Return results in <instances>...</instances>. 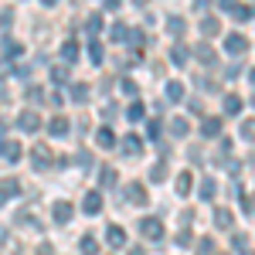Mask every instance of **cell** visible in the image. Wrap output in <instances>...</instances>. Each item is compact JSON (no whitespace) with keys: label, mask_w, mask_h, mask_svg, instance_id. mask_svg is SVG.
<instances>
[{"label":"cell","mask_w":255,"mask_h":255,"mask_svg":"<svg viewBox=\"0 0 255 255\" xmlns=\"http://www.w3.org/2000/svg\"><path fill=\"white\" fill-rule=\"evenodd\" d=\"M232 221H235V215H232L228 208H218L215 211V225L218 228H232Z\"/></svg>","instance_id":"22"},{"label":"cell","mask_w":255,"mask_h":255,"mask_svg":"<svg viewBox=\"0 0 255 255\" xmlns=\"http://www.w3.org/2000/svg\"><path fill=\"white\" fill-rule=\"evenodd\" d=\"M245 215H255V194L245 197Z\"/></svg>","instance_id":"46"},{"label":"cell","mask_w":255,"mask_h":255,"mask_svg":"<svg viewBox=\"0 0 255 255\" xmlns=\"http://www.w3.org/2000/svg\"><path fill=\"white\" fill-rule=\"evenodd\" d=\"M232 17H235L238 24H245V20H252V17H255V7L242 3V7H235V10H232Z\"/></svg>","instance_id":"24"},{"label":"cell","mask_w":255,"mask_h":255,"mask_svg":"<svg viewBox=\"0 0 255 255\" xmlns=\"http://www.w3.org/2000/svg\"><path fill=\"white\" fill-rule=\"evenodd\" d=\"M197 255H215V238H204V242L197 245Z\"/></svg>","instance_id":"40"},{"label":"cell","mask_w":255,"mask_h":255,"mask_svg":"<svg viewBox=\"0 0 255 255\" xmlns=\"http://www.w3.org/2000/svg\"><path fill=\"white\" fill-rule=\"evenodd\" d=\"M245 238H249V235H242V232L232 238V249H235V252H242V255H249V242H245Z\"/></svg>","instance_id":"34"},{"label":"cell","mask_w":255,"mask_h":255,"mask_svg":"<svg viewBox=\"0 0 255 255\" xmlns=\"http://www.w3.org/2000/svg\"><path fill=\"white\" fill-rule=\"evenodd\" d=\"M177 245H180V249H184V245H191V232H187V228H180V235H177Z\"/></svg>","instance_id":"45"},{"label":"cell","mask_w":255,"mask_h":255,"mask_svg":"<svg viewBox=\"0 0 255 255\" xmlns=\"http://www.w3.org/2000/svg\"><path fill=\"white\" fill-rule=\"evenodd\" d=\"M51 157H55V153H51L44 143H38V146L31 150V163H34V170H44V167H51V163H55Z\"/></svg>","instance_id":"3"},{"label":"cell","mask_w":255,"mask_h":255,"mask_svg":"<svg viewBox=\"0 0 255 255\" xmlns=\"http://www.w3.org/2000/svg\"><path fill=\"white\" fill-rule=\"evenodd\" d=\"M218 3H221V7H225V10H235V7H238L235 0H218Z\"/></svg>","instance_id":"49"},{"label":"cell","mask_w":255,"mask_h":255,"mask_svg":"<svg viewBox=\"0 0 255 255\" xmlns=\"http://www.w3.org/2000/svg\"><path fill=\"white\" fill-rule=\"evenodd\" d=\"M187 58H191V51H187L184 44H174V48H170V61H174V65H180V68H184V65H187Z\"/></svg>","instance_id":"21"},{"label":"cell","mask_w":255,"mask_h":255,"mask_svg":"<svg viewBox=\"0 0 255 255\" xmlns=\"http://www.w3.org/2000/svg\"><path fill=\"white\" fill-rule=\"evenodd\" d=\"M17 126H20V133H38L41 129V116L34 113V109H24L17 116Z\"/></svg>","instance_id":"2"},{"label":"cell","mask_w":255,"mask_h":255,"mask_svg":"<svg viewBox=\"0 0 255 255\" xmlns=\"http://www.w3.org/2000/svg\"><path fill=\"white\" fill-rule=\"evenodd\" d=\"M79 252H82V255H99V242H96V235H82Z\"/></svg>","instance_id":"19"},{"label":"cell","mask_w":255,"mask_h":255,"mask_svg":"<svg viewBox=\"0 0 255 255\" xmlns=\"http://www.w3.org/2000/svg\"><path fill=\"white\" fill-rule=\"evenodd\" d=\"M3 55H7V58L20 55V44H17V41H3Z\"/></svg>","instance_id":"41"},{"label":"cell","mask_w":255,"mask_h":255,"mask_svg":"<svg viewBox=\"0 0 255 255\" xmlns=\"http://www.w3.org/2000/svg\"><path fill=\"white\" fill-rule=\"evenodd\" d=\"M123 197H126L129 204H136V208H143V204H146V191H143V184H129Z\"/></svg>","instance_id":"8"},{"label":"cell","mask_w":255,"mask_h":255,"mask_svg":"<svg viewBox=\"0 0 255 255\" xmlns=\"http://www.w3.org/2000/svg\"><path fill=\"white\" fill-rule=\"evenodd\" d=\"M0 157L7 160V163H17L20 157H24V150H20V143H14V139H7V146H3V153Z\"/></svg>","instance_id":"15"},{"label":"cell","mask_w":255,"mask_h":255,"mask_svg":"<svg viewBox=\"0 0 255 255\" xmlns=\"http://www.w3.org/2000/svg\"><path fill=\"white\" fill-rule=\"evenodd\" d=\"M160 133H163L160 119H150V123H146V136H150V139H160Z\"/></svg>","instance_id":"35"},{"label":"cell","mask_w":255,"mask_h":255,"mask_svg":"<svg viewBox=\"0 0 255 255\" xmlns=\"http://www.w3.org/2000/svg\"><path fill=\"white\" fill-rule=\"evenodd\" d=\"M99 184H102V187H113V184H116V167H102V170H99Z\"/></svg>","instance_id":"26"},{"label":"cell","mask_w":255,"mask_h":255,"mask_svg":"<svg viewBox=\"0 0 255 255\" xmlns=\"http://www.w3.org/2000/svg\"><path fill=\"white\" fill-rule=\"evenodd\" d=\"M194 55H197L201 65H218V55H215V48H211V44H197Z\"/></svg>","instance_id":"13"},{"label":"cell","mask_w":255,"mask_h":255,"mask_svg":"<svg viewBox=\"0 0 255 255\" xmlns=\"http://www.w3.org/2000/svg\"><path fill=\"white\" fill-rule=\"evenodd\" d=\"M184 27H187L184 17H167V31H170V34H184Z\"/></svg>","instance_id":"32"},{"label":"cell","mask_w":255,"mask_h":255,"mask_svg":"<svg viewBox=\"0 0 255 255\" xmlns=\"http://www.w3.org/2000/svg\"><path fill=\"white\" fill-rule=\"evenodd\" d=\"M238 75H242V65H228V68H225V79H228V82L238 79Z\"/></svg>","instance_id":"43"},{"label":"cell","mask_w":255,"mask_h":255,"mask_svg":"<svg viewBox=\"0 0 255 255\" xmlns=\"http://www.w3.org/2000/svg\"><path fill=\"white\" fill-rule=\"evenodd\" d=\"M249 255H255V252H249Z\"/></svg>","instance_id":"58"},{"label":"cell","mask_w":255,"mask_h":255,"mask_svg":"<svg viewBox=\"0 0 255 255\" xmlns=\"http://www.w3.org/2000/svg\"><path fill=\"white\" fill-rule=\"evenodd\" d=\"M96 143L102 146V150H109V146H116V136H113V129H109V126H102V129L96 133Z\"/></svg>","instance_id":"18"},{"label":"cell","mask_w":255,"mask_h":255,"mask_svg":"<svg viewBox=\"0 0 255 255\" xmlns=\"http://www.w3.org/2000/svg\"><path fill=\"white\" fill-rule=\"evenodd\" d=\"M218 31H221V24H218L215 17H204V20H201V34H204V38H215Z\"/></svg>","instance_id":"25"},{"label":"cell","mask_w":255,"mask_h":255,"mask_svg":"<svg viewBox=\"0 0 255 255\" xmlns=\"http://www.w3.org/2000/svg\"><path fill=\"white\" fill-rule=\"evenodd\" d=\"M119 146H123L126 157H139V153H143V139H139V136H123Z\"/></svg>","instance_id":"10"},{"label":"cell","mask_w":255,"mask_h":255,"mask_svg":"<svg viewBox=\"0 0 255 255\" xmlns=\"http://www.w3.org/2000/svg\"><path fill=\"white\" fill-rule=\"evenodd\" d=\"M242 139L255 143V123H252V119H245V123H242Z\"/></svg>","instance_id":"37"},{"label":"cell","mask_w":255,"mask_h":255,"mask_svg":"<svg viewBox=\"0 0 255 255\" xmlns=\"http://www.w3.org/2000/svg\"><path fill=\"white\" fill-rule=\"evenodd\" d=\"M252 106H255V96H252Z\"/></svg>","instance_id":"57"},{"label":"cell","mask_w":255,"mask_h":255,"mask_svg":"<svg viewBox=\"0 0 255 255\" xmlns=\"http://www.w3.org/2000/svg\"><path fill=\"white\" fill-rule=\"evenodd\" d=\"M75 157H79V167H89V163H92V160H89V153H85V150H82V153H75Z\"/></svg>","instance_id":"48"},{"label":"cell","mask_w":255,"mask_h":255,"mask_svg":"<svg viewBox=\"0 0 255 255\" xmlns=\"http://www.w3.org/2000/svg\"><path fill=\"white\" fill-rule=\"evenodd\" d=\"M197 194H201V201H211V197L218 194V184L211 180V177H204V180H201V187H197Z\"/></svg>","instance_id":"16"},{"label":"cell","mask_w":255,"mask_h":255,"mask_svg":"<svg viewBox=\"0 0 255 255\" xmlns=\"http://www.w3.org/2000/svg\"><path fill=\"white\" fill-rule=\"evenodd\" d=\"M99 27H102V14H92V17L85 20V31L89 34H99Z\"/></svg>","instance_id":"36"},{"label":"cell","mask_w":255,"mask_h":255,"mask_svg":"<svg viewBox=\"0 0 255 255\" xmlns=\"http://www.w3.org/2000/svg\"><path fill=\"white\" fill-rule=\"evenodd\" d=\"M68 92H72V99H75V102H85V99H89V85H85V82H75Z\"/></svg>","instance_id":"28"},{"label":"cell","mask_w":255,"mask_h":255,"mask_svg":"<svg viewBox=\"0 0 255 255\" xmlns=\"http://www.w3.org/2000/svg\"><path fill=\"white\" fill-rule=\"evenodd\" d=\"M133 3H136V7H146V3H150V0H133Z\"/></svg>","instance_id":"55"},{"label":"cell","mask_w":255,"mask_h":255,"mask_svg":"<svg viewBox=\"0 0 255 255\" xmlns=\"http://www.w3.org/2000/svg\"><path fill=\"white\" fill-rule=\"evenodd\" d=\"M106 242H109V249H123V245H126V232H123L119 225H109V232H106Z\"/></svg>","instance_id":"11"},{"label":"cell","mask_w":255,"mask_h":255,"mask_svg":"<svg viewBox=\"0 0 255 255\" xmlns=\"http://www.w3.org/2000/svg\"><path fill=\"white\" fill-rule=\"evenodd\" d=\"M225 51H228V55H235V58H242V55H245V51H249V38H242V34H228V38H225Z\"/></svg>","instance_id":"4"},{"label":"cell","mask_w":255,"mask_h":255,"mask_svg":"<svg viewBox=\"0 0 255 255\" xmlns=\"http://www.w3.org/2000/svg\"><path fill=\"white\" fill-rule=\"evenodd\" d=\"M126 41L139 48V44H143V31H139V27H129V38H126Z\"/></svg>","instance_id":"42"},{"label":"cell","mask_w":255,"mask_h":255,"mask_svg":"<svg viewBox=\"0 0 255 255\" xmlns=\"http://www.w3.org/2000/svg\"><path fill=\"white\" fill-rule=\"evenodd\" d=\"M41 3H44V7H55V3H58V0H41Z\"/></svg>","instance_id":"54"},{"label":"cell","mask_w":255,"mask_h":255,"mask_svg":"<svg viewBox=\"0 0 255 255\" xmlns=\"http://www.w3.org/2000/svg\"><path fill=\"white\" fill-rule=\"evenodd\" d=\"M119 85H123V92H126V96H136V82L123 79V82H119Z\"/></svg>","instance_id":"44"},{"label":"cell","mask_w":255,"mask_h":255,"mask_svg":"<svg viewBox=\"0 0 255 255\" xmlns=\"http://www.w3.org/2000/svg\"><path fill=\"white\" fill-rule=\"evenodd\" d=\"M218 133H221V116H208L204 119V123H201V136H218Z\"/></svg>","instance_id":"14"},{"label":"cell","mask_w":255,"mask_h":255,"mask_svg":"<svg viewBox=\"0 0 255 255\" xmlns=\"http://www.w3.org/2000/svg\"><path fill=\"white\" fill-rule=\"evenodd\" d=\"M167 99H170V102H180V99H184V85H180V82H170V85H167Z\"/></svg>","instance_id":"31"},{"label":"cell","mask_w":255,"mask_h":255,"mask_svg":"<svg viewBox=\"0 0 255 255\" xmlns=\"http://www.w3.org/2000/svg\"><path fill=\"white\" fill-rule=\"evenodd\" d=\"M89 58H92V65H102L106 51H102V44H99V41H92V44H89Z\"/></svg>","instance_id":"30"},{"label":"cell","mask_w":255,"mask_h":255,"mask_svg":"<svg viewBox=\"0 0 255 255\" xmlns=\"http://www.w3.org/2000/svg\"><path fill=\"white\" fill-rule=\"evenodd\" d=\"M41 96H44V92H41V89H27V99H31V102H38Z\"/></svg>","instance_id":"47"},{"label":"cell","mask_w":255,"mask_h":255,"mask_svg":"<svg viewBox=\"0 0 255 255\" xmlns=\"http://www.w3.org/2000/svg\"><path fill=\"white\" fill-rule=\"evenodd\" d=\"M38 255H51V245H38Z\"/></svg>","instance_id":"50"},{"label":"cell","mask_w":255,"mask_h":255,"mask_svg":"<svg viewBox=\"0 0 255 255\" xmlns=\"http://www.w3.org/2000/svg\"><path fill=\"white\" fill-rule=\"evenodd\" d=\"M68 129H72V123H68L65 116H55L51 123H48V133H51V136H68Z\"/></svg>","instance_id":"12"},{"label":"cell","mask_w":255,"mask_h":255,"mask_svg":"<svg viewBox=\"0 0 255 255\" xmlns=\"http://www.w3.org/2000/svg\"><path fill=\"white\" fill-rule=\"evenodd\" d=\"M208 3H211V0H197V10H204V7H208Z\"/></svg>","instance_id":"53"},{"label":"cell","mask_w":255,"mask_h":255,"mask_svg":"<svg viewBox=\"0 0 255 255\" xmlns=\"http://www.w3.org/2000/svg\"><path fill=\"white\" fill-rule=\"evenodd\" d=\"M51 82H55V85H65V82H68V65H55V68H51Z\"/></svg>","instance_id":"27"},{"label":"cell","mask_w":255,"mask_h":255,"mask_svg":"<svg viewBox=\"0 0 255 255\" xmlns=\"http://www.w3.org/2000/svg\"><path fill=\"white\" fill-rule=\"evenodd\" d=\"M170 133H174V136H187V133H191V123H187V119L184 116H177V119H170Z\"/></svg>","instance_id":"17"},{"label":"cell","mask_w":255,"mask_h":255,"mask_svg":"<svg viewBox=\"0 0 255 255\" xmlns=\"http://www.w3.org/2000/svg\"><path fill=\"white\" fill-rule=\"evenodd\" d=\"M0 27H3V31H10V27H14V10H10V7H7V10H0Z\"/></svg>","instance_id":"38"},{"label":"cell","mask_w":255,"mask_h":255,"mask_svg":"<svg viewBox=\"0 0 255 255\" xmlns=\"http://www.w3.org/2000/svg\"><path fill=\"white\" fill-rule=\"evenodd\" d=\"M119 7V0H106V10H116Z\"/></svg>","instance_id":"51"},{"label":"cell","mask_w":255,"mask_h":255,"mask_svg":"<svg viewBox=\"0 0 255 255\" xmlns=\"http://www.w3.org/2000/svg\"><path fill=\"white\" fill-rule=\"evenodd\" d=\"M163 177H167V163H163V160H160V163H153V167H150V180H163Z\"/></svg>","instance_id":"33"},{"label":"cell","mask_w":255,"mask_h":255,"mask_svg":"<svg viewBox=\"0 0 255 255\" xmlns=\"http://www.w3.org/2000/svg\"><path fill=\"white\" fill-rule=\"evenodd\" d=\"M139 232L150 238V242H160V238L167 235V232H163V221H160V218H143V221H139Z\"/></svg>","instance_id":"1"},{"label":"cell","mask_w":255,"mask_h":255,"mask_svg":"<svg viewBox=\"0 0 255 255\" xmlns=\"http://www.w3.org/2000/svg\"><path fill=\"white\" fill-rule=\"evenodd\" d=\"M82 211H85V215H99V211H102V191H89L85 201H82Z\"/></svg>","instance_id":"6"},{"label":"cell","mask_w":255,"mask_h":255,"mask_svg":"<svg viewBox=\"0 0 255 255\" xmlns=\"http://www.w3.org/2000/svg\"><path fill=\"white\" fill-rule=\"evenodd\" d=\"M249 79H252V89H255V68H252V72H249Z\"/></svg>","instance_id":"56"},{"label":"cell","mask_w":255,"mask_h":255,"mask_svg":"<svg viewBox=\"0 0 255 255\" xmlns=\"http://www.w3.org/2000/svg\"><path fill=\"white\" fill-rule=\"evenodd\" d=\"M61 58L65 61H79V41H65V44H61Z\"/></svg>","instance_id":"23"},{"label":"cell","mask_w":255,"mask_h":255,"mask_svg":"<svg viewBox=\"0 0 255 255\" xmlns=\"http://www.w3.org/2000/svg\"><path fill=\"white\" fill-rule=\"evenodd\" d=\"M191 191H194V174H191V170H180V174H177V194L187 197Z\"/></svg>","instance_id":"9"},{"label":"cell","mask_w":255,"mask_h":255,"mask_svg":"<svg viewBox=\"0 0 255 255\" xmlns=\"http://www.w3.org/2000/svg\"><path fill=\"white\" fill-rule=\"evenodd\" d=\"M3 146H7V136H3V129H0V153H3Z\"/></svg>","instance_id":"52"},{"label":"cell","mask_w":255,"mask_h":255,"mask_svg":"<svg viewBox=\"0 0 255 255\" xmlns=\"http://www.w3.org/2000/svg\"><path fill=\"white\" fill-rule=\"evenodd\" d=\"M143 116H146V109H143V102H133V106L126 109V119H129V123H139Z\"/></svg>","instance_id":"29"},{"label":"cell","mask_w":255,"mask_h":255,"mask_svg":"<svg viewBox=\"0 0 255 255\" xmlns=\"http://www.w3.org/2000/svg\"><path fill=\"white\" fill-rule=\"evenodd\" d=\"M242 106H245V99L225 96V116H238V113H242Z\"/></svg>","instance_id":"20"},{"label":"cell","mask_w":255,"mask_h":255,"mask_svg":"<svg viewBox=\"0 0 255 255\" xmlns=\"http://www.w3.org/2000/svg\"><path fill=\"white\" fill-rule=\"evenodd\" d=\"M20 194V180H14V177H7V180H0V204L3 201H10V197Z\"/></svg>","instance_id":"7"},{"label":"cell","mask_w":255,"mask_h":255,"mask_svg":"<svg viewBox=\"0 0 255 255\" xmlns=\"http://www.w3.org/2000/svg\"><path fill=\"white\" fill-rule=\"evenodd\" d=\"M72 211H75V208H72L68 201H55V204H51V218H55L58 225H68V221H72Z\"/></svg>","instance_id":"5"},{"label":"cell","mask_w":255,"mask_h":255,"mask_svg":"<svg viewBox=\"0 0 255 255\" xmlns=\"http://www.w3.org/2000/svg\"><path fill=\"white\" fill-rule=\"evenodd\" d=\"M129 38V27L126 24H113V41H126Z\"/></svg>","instance_id":"39"}]
</instances>
